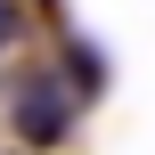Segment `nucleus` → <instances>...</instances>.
Here are the masks:
<instances>
[{"instance_id":"nucleus-1","label":"nucleus","mask_w":155,"mask_h":155,"mask_svg":"<svg viewBox=\"0 0 155 155\" xmlns=\"http://www.w3.org/2000/svg\"><path fill=\"white\" fill-rule=\"evenodd\" d=\"M16 131H25L33 147L65 139V131H74V90H65V82H49V74H41V82H25V90H16Z\"/></svg>"},{"instance_id":"nucleus-3","label":"nucleus","mask_w":155,"mask_h":155,"mask_svg":"<svg viewBox=\"0 0 155 155\" xmlns=\"http://www.w3.org/2000/svg\"><path fill=\"white\" fill-rule=\"evenodd\" d=\"M16 41H25V16H16V8H8V0H0V57H8V49H16Z\"/></svg>"},{"instance_id":"nucleus-2","label":"nucleus","mask_w":155,"mask_h":155,"mask_svg":"<svg viewBox=\"0 0 155 155\" xmlns=\"http://www.w3.org/2000/svg\"><path fill=\"white\" fill-rule=\"evenodd\" d=\"M82 90H106V57L90 49V41H74V98Z\"/></svg>"}]
</instances>
